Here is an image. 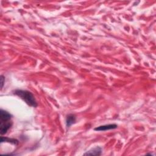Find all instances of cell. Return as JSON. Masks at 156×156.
<instances>
[{
    "label": "cell",
    "instance_id": "obj_1",
    "mask_svg": "<svg viewBox=\"0 0 156 156\" xmlns=\"http://www.w3.org/2000/svg\"><path fill=\"white\" fill-rule=\"evenodd\" d=\"M12 115L6 110L1 109L0 110V132L1 135L6 134L7 132L12 126V122L11 121Z\"/></svg>",
    "mask_w": 156,
    "mask_h": 156
},
{
    "label": "cell",
    "instance_id": "obj_2",
    "mask_svg": "<svg viewBox=\"0 0 156 156\" xmlns=\"http://www.w3.org/2000/svg\"><path fill=\"white\" fill-rule=\"evenodd\" d=\"M14 94L19 96L29 106H32L33 108H36L37 106V102L31 92L28 90H16L14 91Z\"/></svg>",
    "mask_w": 156,
    "mask_h": 156
},
{
    "label": "cell",
    "instance_id": "obj_3",
    "mask_svg": "<svg viewBox=\"0 0 156 156\" xmlns=\"http://www.w3.org/2000/svg\"><path fill=\"white\" fill-rule=\"evenodd\" d=\"M117 128V125L115 124H107V125L100 126L95 128V131H105L108 130H110V129H114Z\"/></svg>",
    "mask_w": 156,
    "mask_h": 156
},
{
    "label": "cell",
    "instance_id": "obj_4",
    "mask_svg": "<svg viewBox=\"0 0 156 156\" xmlns=\"http://www.w3.org/2000/svg\"><path fill=\"white\" fill-rule=\"evenodd\" d=\"M102 149L100 147H96L93 149H92L91 150L87 151L86 153L84 154V155H100L101 154Z\"/></svg>",
    "mask_w": 156,
    "mask_h": 156
},
{
    "label": "cell",
    "instance_id": "obj_5",
    "mask_svg": "<svg viewBox=\"0 0 156 156\" xmlns=\"http://www.w3.org/2000/svg\"><path fill=\"white\" fill-rule=\"evenodd\" d=\"M76 121V117L73 114H70L67 116L66 119V126L68 127H70V126L72 125Z\"/></svg>",
    "mask_w": 156,
    "mask_h": 156
},
{
    "label": "cell",
    "instance_id": "obj_6",
    "mask_svg": "<svg viewBox=\"0 0 156 156\" xmlns=\"http://www.w3.org/2000/svg\"><path fill=\"white\" fill-rule=\"evenodd\" d=\"M9 142L11 143H12L14 145H17L19 143V141L16 139H9V138L7 137H1V142Z\"/></svg>",
    "mask_w": 156,
    "mask_h": 156
},
{
    "label": "cell",
    "instance_id": "obj_7",
    "mask_svg": "<svg viewBox=\"0 0 156 156\" xmlns=\"http://www.w3.org/2000/svg\"><path fill=\"white\" fill-rule=\"evenodd\" d=\"M4 82H5V78L4 77V76L1 75V90H2V88H3Z\"/></svg>",
    "mask_w": 156,
    "mask_h": 156
}]
</instances>
